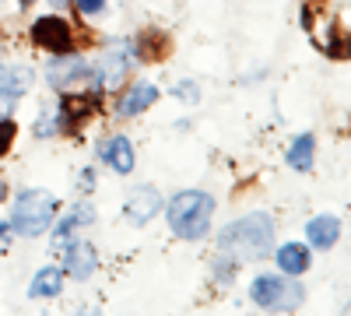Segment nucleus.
Here are the masks:
<instances>
[{"label": "nucleus", "mask_w": 351, "mask_h": 316, "mask_svg": "<svg viewBox=\"0 0 351 316\" xmlns=\"http://www.w3.org/2000/svg\"><path fill=\"white\" fill-rule=\"evenodd\" d=\"M274 246V221L263 215V211H253L239 221L225 225L218 232V253L232 256V260H263Z\"/></svg>", "instance_id": "f257e3e1"}, {"label": "nucleus", "mask_w": 351, "mask_h": 316, "mask_svg": "<svg viewBox=\"0 0 351 316\" xmlns=\"http://www.w3.org/2000/svg\"><path fill=\"white\" fill-rule=\"evenodd\" d=\"M169 228L180 239H204L211 232V218H215V200L204 190H183L165 204Z\"/></svg>", "instance_id": "f03ea898"}, {"label": "nucleus", "mask_w": 351, "mask_h": 316, "mask_svg": "<svg viewBox=\"0 0 351 316\" xmlns=\"http://www.w3.org/2000/svg\"><path fill=\"white\" fill-rule=\"evenodd\" d=\"M56 208H60V204H56V197L49 190H36V186L18 190L14 204H11V228L21 239H39L46 228L53 225Z\"/></svg>", "instance_id": "7ed1b4c3"}, {"label": "nucleus", "mask_w": 351, "mask_h": 316, "mask_svg": "<svg viewBox=\"0 0 351 316\" xmlns=\"http://www.w3.org/2000/svg\"><path fill=\"white\" fill-rule=\"evenodd\" d=\"M250 299L260 309H271V313H291L306 302V289L291 278V274H260L250 284Z\"/></svg>", "instance_id": "20e7f679"}, {"label": "nucleus", "mask_w": 351, "mask_h": 316, "mask_svg": "<svg viewBox=\"0 0 351 316\" xmlns=\"http://www.w3.org/2000/svg\"><path fill=\"white\" fill-rule=\"evenodd\" d=\"M102 106V92L99 84L92 92H64L60 99V112H56V130H77L81 123L92 120V112Z\"/></svg>", "instance_id": "39448f33"}, {"label": "nucleus", "mask_w": 351, "mask_h": 316, "mask_svg": "<svg viewBox=\"0 0 351 316\" xmlns=\"http://www.w3.org/2000/svg\"><path fill=\"white\" fill-rule=\"evenodd\" d=\"M32 42L49 49V53H56V56H64V53L74 49V28L60 14H46V18H39L32 25Z\"/></svg>", "instance_id": "423d86ee"}, {"label": "nucleus", "mask_w": 351, "mask_h": 316, "mask_svg": "<svg viewBox=\"0 0 351 316\" xmlns=\"http://www.w3.org/2000/svg\"><path fill=\"white\" fill-rule=\"evenodd\" d=\"M28 88H32V71L25 64H0V117H11Z\"/></svg>", "instance_id": "0eeeda50"}, {"label": "nucleus", "mask_w": 351, "mask_h": 316, "mask_svg": "<svg viewBox=\"0 0 351 316\" xmlns=\"http://www.w3.org/2000/svg\"><path fill=\"white\" fill-rule=\"evenodd\" d=\"M92 71H95V84H99V88H120V84L127 81V71H130L127 46H109L99 56V64Z\"/></svg>", "instance_id": "6e6552de"}, {"label": "nucleus", "mask_w": 351, "mask_h": 316, "mask_svg": "<svg viewBox=\"0 0 351 316\" xmlns=\"http://www.w3.org/2000/svg\"><path fill=\"white\" fill-rule=\"evenodd\" d=\"M46 81L64 95V92H77V84H84V81H95V71H92V64H84V60H77V56H74V60L49 64Z\"/></svg>", "instance_id": "1a4fd4ad"}, {"label": "nucleus", "mask_w": 351, "mask_h": 316, "mask_svg": "<svg viewBox=\"0 0 351 316\" xmlns=\"http://www.w3.org/2000/svg\"><path fill=\"white\" fill-rule=\"evenodd\" d=\"M95 267H99V253L88 239H71L64 246V274H71L74 281H84L95 274Z\"/></svg>", "instance_id": "9d476101"}, {"label": "nucleus", "mask_w": 351, "mask_h": 316, "mask_svg": "<svg viewBox=\"0 0 351 316\" xmlns=\"http://www.w3.org/2000/svg\"><path fill=\"white\" fill-rule=\"evenodd\" d=\"M162 211V193L155 190V186H134L130 193H127V204H123V215L134 221V225H148L155 215Z\"/></svg>", "instance_id": "9b49d317"}, {"label": "nucleus", "mask_w": 351, "mask_h": 316, "mask_svg": "<svg viewBox=\"0 0 351 316\" xmlns=\"http://www.w3.org/2000/svg\"><path fill=\"white\" fill-rule=\"evenodd\" d=\"M306 239L313 250H330L337 239H341V221L334 215H316L309 225H306Z\"/></svg>", "instance_id": "f8f14e48"}, {"label": "nucleus", "mask_w": 351, "mask_h": 316, "mask_svg": "<svg viewBox=\"0 0 351 316\" xmlns=\"http://www.w3.org/2000/svg\"><path fill=\"white\" fill-rule=\"evenodd\" d=\"M99 155L120 172V176H127V172L134 169V145L127 137H109L106 145H99Z\"/></svg>", "instance_id": "ddd939ff"}, {"label": "nucleus", "mask_w": 351, "mask_h": 316, "mask_svg": "<svg viewBox=\"0 0 351 316\" xmlns=\"http://www.w3.org/2000/svg\"><path fill=\"white\" fill-rule=\"evenodd\" d=\"M64 292V271L60 267H43L28 281V299H53Z\"/></svg>", "instance_id": "4468645a"}, {"label": "nucleus", "mask_w": 351, "mask_h": 316, "mask_svg": "<svg viewBox=\"0 0 351 316\" xmlns=\"http://www.w3.org/2000/svg\"><path fill=\"white\" fill-rule=\"evenodd\" d=\"M309 246H302V243H285L281 250H278V267H281V274H291V278H299V274H306L309 271Z\"/></svg>", "instance_id": "2eb2a0df"}, {"label": "nucleus", "mask_w": 351, "mask_h": 316, "mask_svg": "<svg viewBox=\"0 0 351 316\" xmlns=\"http://www.w3.org/2000/svg\"><path fill=\"white\" fill-rule=\"evenodd\" d=\"M155 99H158L155 84H134V88L123 92V99H120V117H137V112H144Z\"/></svg>", "instance_id": "dca6fc26"}, {"label": "nucleus", "mask_w": 351, "mask_h": 316, "mask_svg": "<svg viewBox=\"0 0 351 316\" xmlns=\"http://www.w3.org/2000/svg\"><path fill=\"white\" fill-rule=\"evenodd\" d=\"M313 158H316V137L313 134H299L295 141H291V148H288V165L299 169V172H309Z\"/></svg>", "instance_id": "f3484780"}, {"label": "nucleus", "mask_w": 351, "mask_h": 316, "mask_svg": "<svg viewBox=\"0 0 351 316\" xmlns=\"http://www.w3.org/2000/svg\"><path fill=\"white\" fill-rule=\"evenodd\" d=\"M95 218V211H92V204H77L60 225H56V246H67L71 243V236H74V228L77 225H88Z\"/></svg>", "instance_id": "a211bd4d"}, {"label": "nucleus", "mask_w": 351, "mask_h": 316, "mask_svg": "<svg viewBox=\"0 0 351 316\" xmlns=\"http://www.w3.org/2000/svg\"><path fill=\"white\" fill-rule=\"evenodd\" d=\"M327 53H330V56H337V60H341V56H351V39L341 32L337 25H330V28H327Z\"/></svg>", "instance_id": "6ab92c4d"}, {"label": "nucleus", "mask_w": 351, "mask_h": 316, "mask_svg": "<svg viewBox=\"0 0 351 316\" xmlns=\"http://www.w3.org/2000/svg\"><path fill=\"white\" fill-rule=\"evenodd\" d=\"M14 134H18L14 120L0 117V155H8V151H11V145H14Z\"/></svg>", "instance_id": "aec40b11"}, {"label": "nucleus", "mask_w": 351, "mask_h": 316, "mask_svg": "<svg viewBox=\"0 0 351 316\" xmlns=\"http://www.w3.org/2000/svg\"><path fill=\"white\" fill-rule=\"evenodd\" d=\"M77 11L88 14V18H95V14L106 11V0H77Z\"/></svg>", "instance_id": "412c9836"}, {"label": "nucleus", "mask_w": 351, "mask_h": 316, "mask_svg": "<svg viewBox=\"0 0 351 316\" xmlns=\"http://www.w3.org/2000/svg\"><path fill=\"white\" fill-rule=\"evenodd\" d=\"M53 134H56V123H53L49 112H43L39 123H36V137H53Z\"/></svg>", "instance_id": "4be33fe9"}, {"label": "nucleus", "mask_w": 351, "mask_h": 316, "mask_svg": "<svg viewBox=\"0 0 351 316\" xmlns=\"http://www.w3.org/2000/svg\"><path fill=\"white\" fill-rule=\"evenodd\" d=\"M176 95H180V99L186 95L190 102H197V84H193V81H186V84H176Z\"/></svg>", "instance_id": "5701e85b"}, {"label": "nucleus", "mask_w": 351, "mask_h": 316, "mask_svg": "<svg viewBox=\"0 0 351 316\" xmlns=\"http://www.w3.org/2000/svg\"><path fill=\"white\" fill-rule=\"evenodd\" d=\"M8 232H11V225H0V243L8 239Z\"/></svg>", "instance_id": "b1692460"}, {"label": "nucleus", "mask_w": 351, "mask_h": 316, "mask_svg": "<svg viewBox=\"0 0 351 316\" xmlns=\"http://www.w3.org/2000/svg\"><path fill=\"white\" fill-rule=\"evenodd\" d=\"M49 4H56V8H60V4H67V0H49Z\"/></svg>", "instance_id": "393cba45"}, {"label": "nucleus", "mask_w": 351, "mask_h": 316, "mask_svg": "<svg viewBox=\"0 0 351 316\" xmlns=\"http://www.w3.org/2000/svg\"><path fill=\"white\" fill-rule=\"evenodd\" d=\"M18 4H21V8H28V4H32V0H18Z\"/></svg>", "instance_id": "a878e982"}, {"label": "nucleus", "mask_w": 351, "mask_h": 316, "mask_svg": "<svg viewBox=\"0 0 351 316\" xmlns=\"http://www.w3.org/2000/svg\"><path fill=\"white\" fill-rule=\"evenodd\" d=\"M309 4H319V0H309Z\"/></svg>", "instance_id": "bb28decb"}]
</instances>
